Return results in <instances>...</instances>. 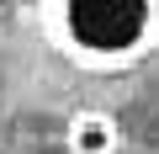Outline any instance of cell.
Masks as SVG:
<instances>
[{
	"instance_id": "1",
	"label": "cell",
	"mask_w": 159,
	"mask_h": 154,
	"mask_svg": "<svg viewBox=\"0 0 159 154\" xmlns=\"http://www.w3.org/2000/svg\"><path fill=\"white\" fill-rule=\"evenodd\" d=\"M58 48L90 69H122L159 43V6L148 0H85L53 11Z\"/></svg>"
},
{
	"instance_id": "2",
	"label": "cell",
	"mask_w": 159,
	"mask_h": 154,
	"mask_svg": "<svg viewBox=\"0 0 159 154\" xmlns=\"http://www.w3.org/2000/svg\"><path fill=\"white\" fill-rule=\"evenodd\" d=\"M117 149V122L106 112H74L69 117V154H111Z\"/></svg>"
}]
</instances>
